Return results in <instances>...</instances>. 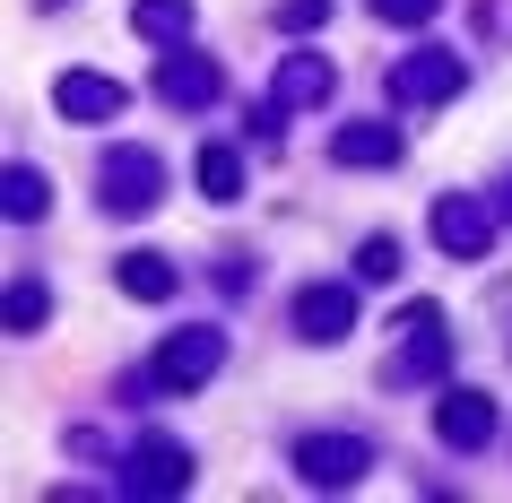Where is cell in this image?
I'll use <instances>...</instances> for the list:
<instances>
[{"mask_svg": "<svg viewBox=\"0 0 512 503\" xmlns=\"http://www.w3.org/2000/svg\"><path fill=\"white\" fill-rule=\"evenodd\" d=\"M330 87H339L330 53H287V61H278V79H270V96H261V113H252V139H278V122H287L296 105H322Z\"/></svg>", "mask_w": 512, "mask_h": 503, "instance_id": "1", "label": "cell"}, {"mask_svg": "<svg viewBox=\"0 0 512 503\" xmlns=\"http://www.w3.org/2000/svg\"><path fill=\"white\" fill-rule=\"evenodd\" d=\"M460 87H469V61L460 53H408V61H391V105H408V113H426V105H452Z\"/></svg>", "mask_w": 512, "mask_h": 503, "instance_id": "2", "label": "cell"}, {"mask_svg": "<svg viewBox=\"0 0 512 503\" xmlns=\"http://www.w3.org/2000/svg\"><path fill=\"white\" fill-rule=\"evenodd\" d=\"M96 183H105V209H113V217H148V209L165 200V165L148 157V148H105Z\"/></svg>", "mask_w": 512, "mask_h": 503, "instance_id": "3", "label": "cell"}, {"mask_svg": "<svg viewBox=\"0 0 512 503\" xmlns=\"http://www.w3.org/2000/svg\"><path fill=\"white\" fill-rule=\"evenodd\" d=\"M374 469V443H365V434H304L296 443V477L304 486H356V477Z\"/></svg>", "mask_w": 512, "mask_h": 503, "instance_id": "4", "label": "cell"}, {"mask_svg": "<svg viewBox=\"0 0 512 503\" xmlns=\"http://www.w3.org/2000/svg\"><path fill=\"white\" fill-rule=\"evenodd\" d=\"M426 226H434V243H443L452 261H486V252H495V209L469 200V191H443Z\"/></svg>", "mask_w": 512, "mask_h": 503, "instance_id": "5", "label": "cell"}, {"mask_svg": "<svg viewBox=\"0 0 512 503\" xmlns=\"http://www.w3.org/2000/svg\"><path fill=\"white\" fill-rule=\"evenodd\" d=\"M217 365H226V339L217 330H174L148 373H157L165 391H200V382H217Z\"/></svg>", "mask_w": 512, "mask_h": 503, "instance_id": "6", "label": "cell"}, {"mask_svg": "<svg viewBox=\"0 0 512 503\" xmlns=\"http://www.w3.org/2000/svg\"><path fill=\"white\" fill-rule=\"evenodd\" d=\"M400 330H408V347H400V382H443V365H452V339H443V304H408Z\"/></svg>", "mask_w": 512, "mask_h": 503, "instance_id": "7", "label": "cell"}, {"mask_svg": "<svg viewBox=\"0 0 512 503\" xmlns=\"http://www.w3.org/2000/svg\"><path fill=\"white\" fill-rule=\"evenodd\" d=\"M217 87H226V79H217V61H209V53H191V44H174V53L157 61V96H165L174 113L217 105Z\"/></svg>", "mask_w": 512, "mask_h": 503, "instance_id": "8", "label": "cell"}, {"mask_svg": "<svg viewBox=\"0 0 512 503\" xmlns=\"http://www.w3.org/2000/svg\"><path fill=\"white\" fill-rule=\"evenodd\" d=\"M122 486H131V495H183L191 486V451L165 443V434H148V443L122 460Z\"/></svg>", "mask_w": 512, "mask_h": 503, "instance_id": "9", "label": "cell"}, {"mask_svg": "<svg viewBox=\"0 0 512 503\" xmlns=\"http://www.w3.org/2000/svg\"><path fill=\"white\" fill-rule=\"evenodd\" d=\"M53 105H61V122H113V113L131 105V87L105 79V70H61Z\"/></svg>", "mask_w": 512, "mask_h": 503, "instance_id": "10", "label": "cell"}, {"mask_svg": "<svg viewBox=\"0 0 512 503\" xmlns=\"http://www.w3.org/2000/svg\"><path fill=\"white\" fill-rule=\"evenodd\" d=\"M296 330H304L313 347L348 339V330H356V287H339V278H322V287H304V295H296Z\"/></svg>", "mask_w": 512, "mask_h": 503, "instance_id": "11", "label": "cell"}, {"mask_svg": "<svg viewBox=\"0 0 512 503\" xmlns=\"http://www.w3.org/2000/svg\"><path fill=\"white\" fill-rule=\"evenodd\" d=\"M400 148H408L400 122H339L330 131V165H365V174L374 165H400Z\"/></svg>", "mask_w": 512, "mask_h": 503, "instance_id": "12", "label": "cell"}, {"mask_svg": "<svg viewBox=\"0 0 512 503\" xmlns=\"http://www.w3.org/2000/svg\"><path fill=\"white\" fill-rule=\"evenodd\" d=\"M434 434H443L452 451H478L486 434H495V399L486 391H443L434 399Z\"/></svg>", "mask_w": 512, "mask_h": 503, "instance_id": "13", "label": "cell"}, {"mask_svg": "<svg viewBox=\"0 0 512 503\" xmlns=\"http://www.w3.org/2000/svg\"><path fill=\"white\" fill-rule=\"evenodd\" d=\"M191 27H200V9H191V0H131V35H148L157 53L191 44Z\"/></svg>", "mask_w": 512, "mask_h": 503, "instance_id": "14", "label": "cell"}, {"mask_svg": "<svg viewBox=\"0 0 512 503\" xmlns=\"http://www.w3.org/2000/svg\"><path fill=\"white\" fill-rule=\"evenodd\" d=\"M191 183H200V200L226 209V200H243V157L235 148H200V157H191Z\"/></svg>", "mask_w": 512, "mask_h": 503, "instance_id": "15", "label": "cell"}, {"mask_svg": "<svg viewBox=\"0 0 512 503\" xmlns=\"http://www.w3.org/2000/svg\"><path fill=\"white\" fill-rule=\"evenodd\" d=\"M174 287H183V278H174L165 252H131V261H122V295H139V304H174Z\"/></svg>", "mask_w": 512, "mask_h": 503, "instance_id": "16", "label": "cell"}, {"mask_svg": "<svg viewBox=\"0 0 512 503\" xmlns=\"http://www.w3.org/2000/svg\"><path fill=\"white\" fill-rule=\"evenodd\" d=\"M44 200H53V191H44V174H35V165H9V183H0V209L27 226V217H44Z\"/></svg>", "mask_w": 512, "mask_h": 503, "instance_id": "17", "label": "cell"}, {"mask_svg": "<svg viewBox=\"0 0 512 503\" xmlns=\"http://www.w3.org/2000/svg\"><path fill=\"white\" fill-rule=\"evenodd\" d=\"M356 278L391 287V278H400V243H391V235H365V243H356Z\"/></svg>", "mask_w": 512, "mask_h": 503, "instance_id": "18", "label": "cell"}, {"mask_svg": "<svg viewBox=\"0 0 512 503\" xmlns=\"http://www.w3.org/2000/svg\"><path fill=\"white\" fill-rule=\"evenodd\" d=\"M44 313H53V295L35 287V278H18L9 287V330H44Z\"/></svg>", "mask_w": 512, "mask_h": 503, "instance_id": "19", "label": "cell"}, {"mask_svg": "<svg viewBox=\"0 0 512 503\" xmlns=\"http://www.w3.org/2000/svg\"><path fill=\"white\" fill-rule=\"evenodd\" d=\"M434 9H443V0H374V18H382V27H426Z\"/></svg>", "mask_w": 512, "mask_h": 503, "instance_id": "20", "label": "cell"}, {"mask_svg": "<svg viewBox=\"0 0 512 503\" xmlns=\"http://www.w3.org/2000/svg\"><path fill=\"white\" fill-rule=\"evenodd\" d=\"M322 18H330V0H278V27H287V35L322 27Z\"/></svg>", "mask_w": 512, "mask_h": 503, "instance_id": "21", "label": "cell"}, {"mask_svg": "<svg viewBox=\"0 0 512 503\" xmlns=\"http://www.w3.org/2000/svg\"><path fill=\"white\" fill-rule=\"evenodd\" d=\"M504 217H512V183H504Z\"/></svg>", "mask_w": 512, "mask_h": 503, "instance_id": "22", "label": "cell"}]
</instances>
